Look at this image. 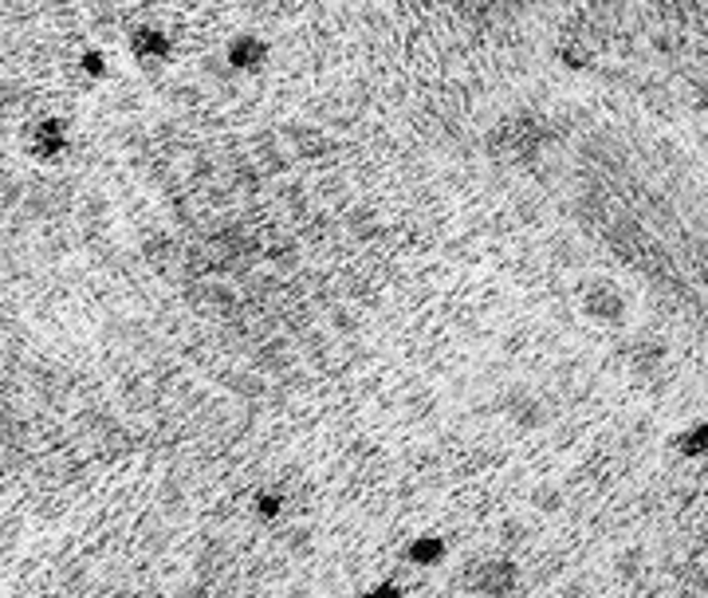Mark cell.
Returning a JSON list of instances; mask_svg holds the SVG:
<instances>
[{
    "label": "cell",
    "instance_id": "1",
    "mask_svg": "<svg viewBox=\"0 0 708 598\" xmlns=\"http://www.w3.org/2000/svg\"><path fill=\"white\" fill-rule=\"evenodd\" d=\"M131 43H134V52L142 55V60H165V55H170V40H165L162 32H154V28H138L131 36Z\"/></svg>",
    "mask_w": 708,
    "mask_h": 598
},
{
    "label": "cell",
    "instance_id": "2",
    "mask_svg": "<svg viewBox=\"0 0 708 598\" xmlns=\"http://www.w3.org/2000/svg\"><path fill=\"white\" fill-rule=\"evenodd\" d=\"M233 63H240V67H257V63H260V43L236 40L233 43Z\"/></svg>",
    "mask_w": 708,
    "mask_h": 598
},
{
    "label": "cell",
    "instance_id": "3",
    "mask_svg": "<svg viewBox=\"0 0 708 598\" xmlns=\"http://www.w3.org/2000/svg\"><path fill=\"white\" fill-rule=\"evenodd\" d=\"M83 63H87V72H91V75H99V72H103V60H99V55H95V52L87 55V60H83Z\"/></svg>",
    "mask_w": 708,
    "mask_h": 598
}]
</instances>
